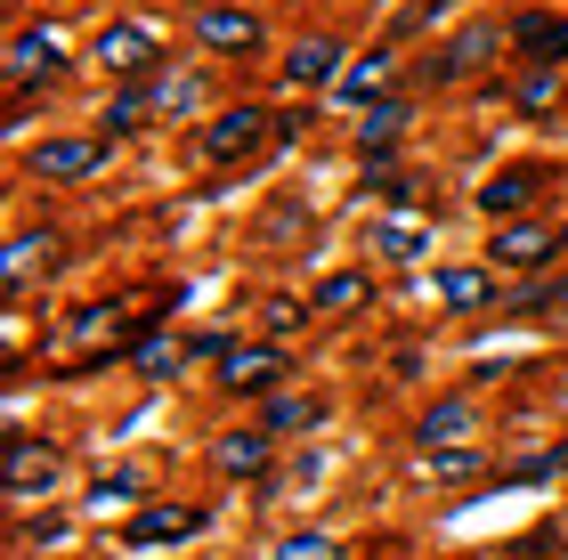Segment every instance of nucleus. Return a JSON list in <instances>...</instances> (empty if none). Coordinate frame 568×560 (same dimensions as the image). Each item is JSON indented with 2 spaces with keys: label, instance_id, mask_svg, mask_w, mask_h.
Here are the masks:
<instances>
[{
  "label": "nucleus",
  "instance_id": "20",
  "mask_svg": "<svg viewBox=\"0 0 568 560\" xmlns=\"http://www.w3.org/2000/svg\"><path fill=\"white\" fill-rule=\"evenodd\" d=\"M560 252H568V227H560Z\"/></svg>",
  "mask_w": 568,
  "mask_h": 560
},
{
  "label": "nucleus",
  "instance_id": "15",
  "mask_svg": "<svg viewBox=\"0 0 568 560\" xmlns=\"http://www.w3.org/2000/svg\"><path fill=\"white\" fill-rule=\"evenodd\" d=\"M487 49H496V33H463V41H455V58H447V73H463V65H479Z\"/></svg>",
  "mask_w": 568,
  "mask_h": 560
},
{
  "label": "nucleus",
  "instance_id": "3",
  "mask_svg": "<svg viewBox=\"0 0 568 560\" xmlns=\"http://www.w3.org/2000/svg\"><path fill=\"white\" fill-rule=\"evenodd\" d=\"M195 33H203V49H252V41H261V17H244V9H203Z\"/></svg>",
  "mask_w": 568,
  "mask_h": 560
},
{
  "label": "nucleus",
  "instance_id": "1",
  "mask_svg": "<svg viewBox=\"0 0 568 560\" xmlns=\"http://www.w3.org/2000/svg\"><path fill=\"white\" fill-rule=\"evenodd\" d=\"M261 122H268L261 106H236V114H220V122H212V131H203V155H212V163H236V155H244V146H252V139H261Z\"/></svg>",
  "mask_w": 568,
  "mask_h": 560
},
{
  "label": "nucleus",
  "instance_id": "4",
  "mask_svg": "<svg viewBox=\"0 0 568 560\" xmlns=\"http://www.w3.org/2000/svg\"><path fill=\"white\" fill-rule=\"evenodd\" d=\"M203 520H212L203 503H187V512H139L131 520V544H179V537H195Z\"/></svg>",
  "mask_w": 568,
  "mask_h": 560
},
{
  "label": "nucleus",
  "instance_id": "19",
  "mask_svg": "<svg viewBox=\"0 0 568 560\" xmlns=\"http://www.w3.org/2000/svg\"><path fill=\"white\" fill-rule=\"evenodd\" d=\"M308 415H317V406H301V398H284V406H268V422H276V430H301Z\"/></svg>",
  "mask_w": 568,
  "mask_h": 560
},
{
  "label": "nucleus",
  "instance_id": "9",
  "mask_svg": "<svg viewBox=\"0 0 568 560\" xmlns=\"http://www.w3.org/2000/svg\"><path fill=\"white\" fill-rule=\"evenodd\" d=\"M463 422H471V406H463V398H447V406H430V415L415 422V439H423V447H447Z\"/></svg>",
  "mask_w": 568,
  "mask_h": 560
},
{
  "label": "nucleus",
  "instance_id": "18",
  "mask_svg": "<svg viewBox=\"0 0 568 560\" xmlns=\"http://www.w3.org/2000/svg\"><path fill=\"white\" fill-rule=\"evenodd\" d=\"M276 560H333V537H293Z\"/></svg>",
  "mask_w": 568,
  "mask_h": 560
},
{
  "label": "nucleus",
  "instance_id": "17",
  "mask_svg": "<svg viewBox=\"0 0 568 560\" xmlns=\"http://www.w3.org/2000/svg\"><path fill=\"white\" fill-rule=\"evenodd\" d=\"M438 293H447V301H487V276H471V268H455V276H447V285H438Z\"/></svg>",
  "mask_w": 568,
  "mask_h": 560
},
{
  "label": "nucleus",
  "instance_id": "16",
  "mask_svg": "<svg viewBox=\"0 0 568 560\" xmlns=\"http://www.w3.org/2000/svg\"><path fill=\"white\" fill-rule=\"evenodd\" d=\"M317 301H325V309H349V301H366V276H333Z\"/></svg>",
  "mask_w": 568,
  "mask_h": 560
},
{
  "label": "nucleus",
  "instance_id": "6",
  "mask_svg": "<svg viewBox=\"0 0 568 560\" xmlns=\"http://www.w3.org/2000/svg\"><path fill=\"white\" fill-rule=\"evenodd\" d=\"M511 41H520L528 58H568V17H520Z\"/></svg>",
  "mask_w": 568,
  "mask_h": 560
},
{
  "label": "nucleus",
  "instance_id": "8",
  "mask_svg": "<svg viewBox=\"0 0 568 560\" xmlns=\"http://www.w3.org/2000/svg\"><path fill=\"white\" fill-rule=\"evenodd\" d=\"M536 187H545V171H528V163H520V171H504V180L487 187V212H520Z\"/></svg>",
  "mask_w": 568,
  "mask_h": 560
},
{
  "label": "nucleus",
  "instance_id": "11",
  "mask_svg": "<svg viewBox=\"0 0 568 560\" xmlns=\"http://www.w3.org/2000/svg\"><path fill=\"white\" fill-rule=\"evenodd\" d=\"M220 464H227V471H261V464H268V439H261V430H236V439L220 447Z\"/></svg>",
  "mask_w": 568,
  "mask_h": 560
},
{
  "label": "nucleus",
  "instance_id": "13",
  "mask_svg": "<svg viewBox=\"0 0 568 560\" xmlns=\"http://www.w3.org/2000/svg\"><path fill=\"white\" fill-rule=\"evenodd\" d=\"M398 122H406V106H374V114H366V131H357V139H366L374 155H382V146L398 139Z\"/></svg>",
  "mask_w": 568,
  "mask_h": 560
},
{
  "label": "nucleus",
  "instance_id": "12",
  "mask_svg": "<svg viewBox=\"0 0 568 560\" xmlns=\"http://www.w3.org/2000/svg\"><path fill=\"white\" fill-rule=\"evenodd\" d=\"M333 65H342V58H333V41H308V49H293V65H284V73H293V82H317V73H333Z\"/></svg>",
  "mask_w": 568,
  "mask_h": 560
},
{
  "label": "nucleus",
  "instance_id": "5",
  "mask_svg": "<svg viewBox=\"0 0 568 560\" xmlns=\"http://www.w3.org/2000/svg\"><path fill=\"white\" fill-rule=\"evenodd\" d=\"M268 381H284V358H268V349H236L227 358V390H268Z\"/></svg>",
  "mask_w": 568,
  "mask_h": 560
},
{
  "label": "nucleus",
  "instance_id": "14",
  "mask_svg": "<svg viewBox=\"0 0 568 560\" xmlns=\"http://www.w3.org/2000/svg\"><path fill=\"white\" fill-rule=\"evenodd\" d=\"M382 73H390V49H374V58H357V65H349V82H342V90H349V98H366V90L382 82Z\"/></svg>",
  "mask_w": 568,
  "mask_h": 560
},
{
  "label": "nucleus",
  "instance_id": "2",
  "mask_svg": "<svg viewBox=\"0 0 568 560\" xmlns=\"http://www.w3.org/2000/svg\"><path fill=\"white\" fill-rule=\"evenodd\" d=\"M98 171V146L90 139H58V146H41L33 155V180H90Z\"/></svg>",
  "mask_w": 568,
  "mask_h": 560
},
{
  "label": "nucleus",
  "instance_id": "10",
  "mask_svg": "<svg viewBox=\"0 0 568 560\" xmlns=\"http://www.w3.org/2000/svg\"><path fill=\"white\" fill-rule=\"evenodd\" d=\"M98 58H106V65H139V58H146V65H154V33H139V24H114Z\"/></svg>",
  "mask_w": 568,
  "mask_h": 560
},
{
  "label": "nucleus",
  "instance_id": "7",
  "mask_svg": "<svg viewBox=\"0 0 568 560\" xmlns=\"http://www.w3.org/2000/svg\"><path fill=\"white\" fill-rule=\"evenodd\" d=\"M552 252H560V236H545V227H511V236L496 244V261H511V268H528V261H536V268H545Z\"/></svg>",
  "mask_w": 568,
  "mask_h": 560
}]
</instances>
